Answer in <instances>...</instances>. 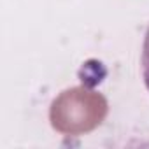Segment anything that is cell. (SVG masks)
Here are the masks:
<instances>
[{"label":"cell","mask_w":149,"mask_h":149,"mask_svg":"<svg viewBox=\"0 0 149 149\" xmlns=\"http://www.w3.org/2000/svg\"><path fill=\"white\" fill-rule=\"evenodd\" d=\"M142 77L146 83V88L149 90V26L144 35V44H142Z\"/></svg>","instance_id":"obj_1"}]
</instances>
